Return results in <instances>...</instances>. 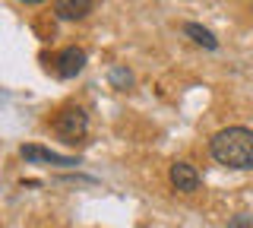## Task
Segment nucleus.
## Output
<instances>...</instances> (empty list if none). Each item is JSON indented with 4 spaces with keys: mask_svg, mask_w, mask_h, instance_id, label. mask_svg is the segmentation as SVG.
<instances>
[{
    "mask_svg": "<svg viewBox=\"0 0 253 228\" xmlns=\"http://www.w3.org/2000/svg\"><path fill=\"white\" fill-rule=\"evenodd\" d=\"M212 159L234 171H253V130L247 127H225L209 139Z\"/></svg>",
    "mask_w": 253,
    "mask_h": 228,
    "instance_id": "1",
    "label": "nucleus"
},
{
    "mask_svg": "<svg viewBox=\"0 0 253 228\" xmlns=\"http://www.w3.org/2000/svg\"><path fill=\"white\" fill-rule=\"evenodd\" d=\"M85 130H89V114H85L83 108H63V111L54 117V133L63 137L67 143L83 139Z\"/></svg>",
    "mask_w": 253,
    "mask_h": 228,
    "instance_id": "2",
    "label": "nucleus"
},
{
    "mask_svg": "<svg viewBox=\"0 0 253 228\" xmlns=\"http://www.w3.org/2000/svg\"><path fill=\"white\" fill-rule=\"evenodd\" d=\"M54 70H57L60 80H76V76L85 70V51L76 48V45L63 48V51L57 54V60H54Z\"/></svg>",
    "mask_w": 253,
    "mask_h": 228,
    "instance_id": "3",
    "label": "nucleus"
},
{
    "mask_svg": "<svg viewBox=\"0 0 253 228\" xmlns=\"http://www.w3.org/2000/svg\"><path fill=\"white\" fill-rule=\"evenodd\" d=\"M168 181H171L174 190H180V193H193L196 187H200V171H196L190 162H174V165H171V171H168Z\"/></svg>",
    "mask_w": 253,
    "mask_h": 228,
    "instance_id": "4",
    "label": "nucleus"
},
{
    "mask_svg": "<svg viewBox=\"0 0 253 228\" xmlns=\"http://www.w3.org/2000/svg\"><path fill=\"white\" fill-rule=\"evenodd\" d=\"M19 155L26 162H44V165H63V168H73L79 165V159H70V155H60V152H51L44 146H22Z\"/></svg>",
    "mask_w": 253,
    "mask_h": 228,
    "instance_id": "5",
    "label": "nucleus"
},
{
    "mask_svg": "<svg viewBox=\"0 0 253 228\" xmlns=\"http://www.w3.org/2000/svg\"><path fill=\"white\" fill-rule=\"evenodd\" d=\"M92 13V0H54V16L63 22L85 19Z\"/></svg>",
    "mask_w": 253,
    "mask_h": 228,
    "instance_id": "6",
    "label": "nucleus"
},
{
    "mask_svg": "<svg viewBox=\"0 0 253 228\" xmlns=\"http://www.w3.org/2000/svg\"><path fill=\"white\" fill-rule=\"evenodd\" d=\"M184 35L190 38V42H196V45H203L206 51H215L218 48V38L209 32L206 26H200V22H184Z\"/></svg>",
    "mask_w": 253,
    "mask_h": 228,
    "instance_id": "7",
    "label": "nucleus"
},
{
    "mask_svg": "<svg viewBox=\"0 0 253 228\" xmlns=\"http://www.w3.org/2000/svg\"><path fill=\"white\" fill-rule=\"evenodd\" d=\"M108 80L114 89H130L133 86V73L126 67H111V73H108Z\"/></svg>",
    "mask_w": 253,
    "mask_h": 228,
    "instance_id": "8",
    "label": "nucleus"
},
{
    "mask_svg": "<svg viewBox=\"0 0 253 228\" xmlns=\"http://www.w3.org/2000/svg\"><path fill=\"white\" fill-rule=\"evenodd\" d=\"M228 228H253V216H234Z\"/></svg>",
    "mask_w": 253,
    "mask_h": 228,
    "instance_id": "9",
    "label": "nucleus"
},
{
    "mask_svg": "<svg viewBox=\"0 0 253 228\" xmlns=\"http://www.w3.org/2000/svg\"><path fill=\"white\" fill-rule=\"evenodd\" d=\"M19 3H26V6H38V3H44V0H19Z\"/></svg>",
    "mask_w": 253,
    "mask_h": 228,
    "instance_id": "10",
    "label": "nucleus"
}]
</instances>
